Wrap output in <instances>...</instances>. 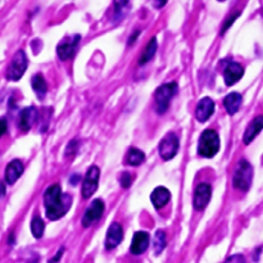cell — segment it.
<instances>
[{"instance_id": "3", "label": "cell", "mask_w": 263, "mask_h": 263, "mask_svg": "<svg viewBox=\"0 0 263 263\" xmlns=\"http://www.w3.org/2000/svg\"><path fill=\"white\" fill-rule=\"evenodd\" d=\"M252 176H253L252 166L249 165L246 159H242V161L238 163L237 168H235V172H234V186L237 189H239V190H242V192H247L252 184Z\"/></svg>"}, {"instance_id": "22", "label": "cell", "mask_w": 263, "mask_h": 263, "mask_svg": "<svg viewBox=\"0 0 263 263\" xmlns=\"http://www.w3.org/2000/svg\"><path fill=\"white\" fill-rule=\"evenodd\" d=\"M145 159V154L141 152L140 149H136V148H131V149L127 152V156H126V161L130 166H139L141 165Z\"/></svg>"}, {"instance_id": "27", "label": "cell", "mask_w": 263, "mask_h": 263, "mask_svg": "<svg viewBox=\"0 0 263 263\" xmlns=\"http://www.w3.org/2000/svg\"><path fill=\"white\" fill-rule=\"evenodd\" d=\"M76 150H77V141L76 140H72L71 143L68 144V147H67V152H66V154L67 156H72V154H73V153L76 152Z\"/></svg>"}, {"instance_id": "13", "label": "cell", "mask_w": 263, "mask_h": 263, "mask_svg": "<svg viewBox=\"0 0 263 263\" xmlns=\"http://www.w3.org/2000/svg\"><path fill=\"white\" fill-rule=\"evenodd\" d=\"M215 112V103L211 98H203L198 103L195 109V117L199 122H206Z\"/></svg>"}, {"instance_id": "20", "label": "cell", "mask_w": 263, "mask_h": 263, "mask_svg": "<svg viewBox=\"0 0 263 263\" xmlns=\"http://www.w3.org/2000/svg\"><path fill=\"white\" fill-rule=\"evenodd\" d=\"M157 48H158L157 40L156 37H153V39L148 42L147 48H145L144 53L141 54L140 59H139V64H140V66H144V64H147L148 62H150V60L153 59V57H154V54H156Z\"/></svg>"}, {"instance_id": "21", "label": "cell", "mask_w": 263, "mask_h": 263, "mask_svg": "<svg viewBox=\"0 0 263 263\" xmlns=\"http://www.w3.org/2000/svg\"><path fill=\"white\" fill-rule=\"evenodd\" d=\"M32 89L35 90V93L37 94L40 99L44 98L48 93V84L45 78L41 75H36L32 77Z\"/></svg>"}, {"instance_id": "24", "label": "cell", "mask_w": 263, "mask_h": 263, "mask_svg": "<svg viewBox=\"0 0 263 263\" xmlns=\"http://www.w3.org/2000/svg\"><path fill=\"white\" fill-rule=\"evenodd\" d=\"M44 230H45V224L40 217H35L31 222V231H32L33 237L36 239H40V238L44 235Z\"/></svg>"}, {"instance_id": "10", "label": "cell", "mask_w": 263, "mask_h": 263, "mask_svg": "<svg viewBox=\"0 0 263 263\" xmlns=\"http://www.w3.org/2000/svg\"><path fill=\"white\" fill-rule=\"evenodd\" d=\"M81 37L80 36H73L72 39H67L62 42V44L58 45L57 53L58 57L62 60L71 59L76 53V49H77V44L80 42Z\"/></svg>"}, {"instance_id": "29", "label": "cell", "mask_w": 263, "mask_h": 263, "mask_svg": "<svg viewBox=\"0 0 263 263\" xmlns=\"http://www.w3.org/2000/svg\"><path fill=\"white\" fill-rule=\"evenodd\" d=\"M6 129H8V123H6V121L4 120V118H0V138L5 134Z\"/></svg>"}, {"instance_id": "6", "label": "cell", "mask_w": 263, "mask_h": 263, "mask_svg": "<svg viewBox=\"0 0 263 263\" xmlns=\"http://www.w3.org/2000/svg\"><path fill=\"white\" fill-rule=\"evenodd\" d=\"M179 152V139L175 134L166 135L159 143V156L165 161L174 158Z\"/></svg>"}, {"instance_id": "15", "label": "cell", "mask_w": 263, "mask_h": 263, "mask_svg": "<svg viewBox=\"0 0 263 263\" xmlns=\"http://www.w3.org/2000/svg\"><path fill=\"white\" fill-rule=\"evenodd\" d=\"M23 171H24L23 163H22L19 159H14V161H12L8 166H6L5 181L9 184V185H13V184L22 176Z\"/></svg>"}, {"instance_id": "17", "label": "cell", "mask_w": 263, "mask_h": 263, "mask_svg": "<svg viewBox=\"0 0 263 263\" xmlns=\"http://www.w3.org/2000/svg\"><path fill=\"white\" fill-rule=\"evenodd\" d=\"M37 120V112L35 108H26L19 114V121H18V126L22 131H28L32 127L33 123Z\"/></svg>"}, {"instance_id": "9", "label": "cell", "mask_w": 263, "mask_h": 263, "mask_svg": "<svg viewBox=\"0 0 263 263\" xmlns=\"http://www.w3.org/2000/svg\"><path fill=\"white\" fill-rule=\"evenodd\" d=\"M211 194H212V189L208 184H199L195 188L194 192V199H193V204L197 211L204 210L207 204L210 203Z\"/></svg>"}, {"instance_id": "14", "label": "cell", "mask_w": 263, "mask_h": 263, "mask_svg": "<svg viewBox=\"0 0 263 263\" xmlns=\"http://www.w3.org/2000/svg\"><path fill=\"white\" fill-rule=\"evenodd\" d=\"M243 73H244V68L240 66L239 63H230L225 68L224 72L225 84L228 85V86H231V85L238 82L243 77Z\"/></svg>"}, {"instance_id": "12", "label": "cell", "mask_w": 263, "mask_h": 263, "mask_svg": "<svg viewBox=\"0 0 263 263\" xmlns=\"http://www.w3.org/2000/svg\"><path fill=\"white\" fill-rule=\"evenodd\" d=\"M123 239V230L118 222H113L109 226L107 233V239H105V247L107 249H113L116 248Z\"/></svg>"}, {"instance_id": "26", "label": "cell", "mask_w": 263, "mask_h": 263, "mask_svg": "<svg viewBox=\"0 0 263 263\" xmlns=\"http://www.w3.org/2000/svg\"><path fill=\"white\" fill-rule=\"evenodd\" d=\"M224 263H246V258L243 257L242 255H234L230 256Z\"/></svg>"}, {"instance_id": "1", "label": "cell", "mask_w": 263, "mask_h": 263, "mask_svg": "<svg viewBox=\"0 0 263 263\" xmlns=\"http://www.w3.org/2000/svg\"><path fill=\"white\" fill-rule=\"evenodd\" d=\"M44 203L48 219L55 221L68 212L72 199L68 195L63 194L62 189L58 184H54L50 188L46 189L44 194Z\"/></svg>"}, {"instance_id": "8", "label": "cell", "mask_w": 263, "mask_h": 263, "mask_svg": "<svg viewBox=\"0 0 263 263\" xmlns=\"http://www.w3.org/2000/svg\"><path fill=\"white\" fill-rule=\"evenodd\" d=\"M103 212H104V202L102 199H95L93 203L87 207V210L85 211L84 217H82V225L84 228H89L94 222L98 221L102 217Z\"/></svg>"}, {"instance_id": "32", "label": "cell", "mask_w": 263, "mask_h": 263, "mask_svg": "<svg viewBox=\"0 0 263 263\" xmlns=\"http://www.w3.org/2000/svg\"><path fill=\"white\" fill-rule=\"evenodd\" d=\"M139 36V31H136V32L134 33V36H132V37H130V40H129V45H132L134 44V41L135 40H136V37H138Z\"/></svg>"}, {"instance_id": "31", "label": "cell", "mask_w": 263, "mask_h": 263, "mask_svg": "<svg viewBox=\"0 0 263 263\" xmlns=\"http://www.w3.org/2000/svg\"><path fill=\"white\" fill-rule=\"evenodd\" d=\"M62 253H63V249H60V251L57 253V256H55V257H54L53 260H51V263H54V262H57V261H59L60 257H62Z\"/></svg>"}, {"instance_id": "11", "label": "cell", "mask_w": 263, "mask_h": 263, "mask_svg": "<svg viewBox=\"0 0 263 263\" xmlns=\"http://www.w3.org/2000/svg\"><path fill=\"white\" fill-rule=\"evenodd\" d=\"M149 234L145 233V231H138V233L134 235V239H132L131 247H130V252L132 255L138 256L144 253L147 251L148 247H149Z\"/></svg>"}, {"instance_id": "16", "label": "cell", "mask_w": 263, "mask_h": 263, "mask_svg": "<svg viewBox=\"0 0 263 263\" xmlns=\"http://www.w3.org/2000/svg\"><path fill=\"white\" fill-rule=\"evenodd\" d=\"M262 130H263V116H257L255 120L249 123L246 132H244V136H243V141H244V144H251Z\"/></svg>"}, {"instance_id": "23", "label": "cell", "mask_w": 263, "mask_h": 263, "mask_svg": "<svg viewBox=\"0 0 263 263\" xmlns=\"http://www.w3.org/2000/svg\"><path fill=\"white\" fill-rule=\"evenodd\" d=\"M153 247H154V251H156V255L162 253V251L166 248V234L165 231L158 230L154 235V239H153Z\"/></svg>"}, {"instance_id": "19", "label": "cell", "mask_w": 263, "mask_h": 263, "mask_svg": "<svg viewBox=\"0 0 263 263\" xmlns=\"http://www.w3.org/2000/svg\"><path fill=\"white\" fill-rule=\"evenodd\" d=\"M240 104H242V95L238 93H231L226 95L224 99L225 109L228 111L229 114H235L239 111Z\"/></svg>"}, {"instance_id": "25", "label": "cell", "mask_w": 263, "mask_h": 263, "mask_svg": "<svg viewBox=\"0 0 263 263\" xmlns=\"http://www.w3.org/2000/svg\"><path fill=\"white\" fill-rule=\"evenodd\" d=\"M132 181H134V177H132V175L130 174V172H123L122 175H121L120 177V184L122 188L127 189L130 188V185L132 184Z\"/></svg>"}, {"instance_id": "2", "label": "cell", "mask_w": 263, "mask_h": 263, "mask_svg": "<svg viewBox=\"0 0 263 263\" xmlns=\"http://www.w3.org/2000/svg\"><path fill=\"white\" fill-rule=\"evenodd\" d=\"M220 149V138L213 130H206L198 144V153L204 158H212Z\"/></svg>"}, {"instance_id": "30", "label": "cell", "mask_w": 263, "mask_h": 263, "mask_svg": "<svg viewBox=\"0 0 263 263\" xmlns=\"http://www.w3.org/2000/svg\"><path fill=\"white\" fill-rule=\"evenodd\" d=\"M153 5L156 6V8H162V6H165V4L167 3V0H152Z\"/></svg>"}, {"instance_id": "33", "label": "cell", "mask_w": 263, "mask_h": 263, "mask_svg": "<svg viewBox=\"0 0 263 263\" xmlns=\"http://www.w3.org/2000/svg\"><path fill=\"white\" fill-rule=\"evenodd\" d=\"M220 1H224V0H220Z\"/></svg>"}, {"instance_id": "28", "label": "cell", "mask_w": 263, "mask_h": 263, "mask_svg": "<svg viewBox=\"0 0 263 263\" xmlns=\"http://www.w3.org/2000/svg\"><path fill=\"white\" fill-rule=\"evenodd\" d=\"M238 15H239V13H235V14H234V15H231V17H230V19H229V21L226 22V23H225V26L222 27V31H221V33H224L225 31L228 30L229 27L231 26V23H233V22L235 21V19H237V18H238Z\"/></svg>"}, {"instance_id": "18", "label": "cell", "mask_w": 263, "mask_h": 263, "mask_svg": "<svg viewBox=\"0 0 263 263\" xmlns=\"http://www.w3.org/2000/svg\"><path fill=\"white\" fill-rule=\"evenodd\" d=\"M171 193L168 192V189H166L165 186H158L153 190L152 195H150V199H152L153 206L156 207L157 210L165 207L166 204L170 202Z\"/></svg>"}, {"instance_id": "5", "label": "cell", "mask_w": 263, "mask_h": 263, "mask_svg": "<svg viewBox=\"0 0 263 263\" xmlns=\"http://www.w3.org/2000/svg\"><path fill=\"white\" fill-rule=\"evenodd\" d=\"M27 67H28V59L24 51H18L13 58L12 63L9 64L6 71V78L10 81H18L24 75Z\"/></svg>"}, {"instance_id": "7", "label": "cell", "mask_w": 263, "mask_h": 263, "mask_svg": "<svg viewBox=\"0 0 263 263\" xmlns=\"http://www.w3.org/2000/svg\"><path fill=\"white\" fill-rule=\"evenodd\" d=\"M99 177H100V170H99V167L91 166L87 170L86 176H85L84 183H82V197L85 199L90 198L96 192L99 184Z\"/></svg>"}, {"instance_id": "4", "label": "cell", "mask_w": 263, "mask_h": 263, "mask_svg": "<svg viewBox=\"0 0 263 263\" xmlns=\"http://www.w3.org/2000/svg\"><path fill=\"white\" fill-rule=\"evenodd\" d=\"M177 93V85L175 82H170V84L162 85L158 87L154 94V99H156V107L158 113H165L168 109L171 99L174 98Z\"/></svg>"}]
</instances>
